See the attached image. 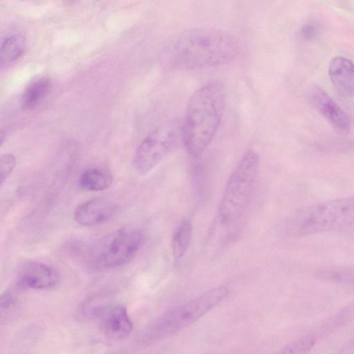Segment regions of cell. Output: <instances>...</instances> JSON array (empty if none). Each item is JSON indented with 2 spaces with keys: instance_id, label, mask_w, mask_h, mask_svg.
<instances>
[{
  "instance_id": "obj_21",
  "label": "cell",
  "mask_w": 354,
  "mask_h": 354,
  "mask_svg": "<svg viewBox=\"0 0 354 354\" xmlns=\"http://www.w3.org/2000/svg\"><path fill=\"white\" fill-rule=\"evenodd\" d=\"M320 30V26L315 21L307 22L301 29V35L305 39H311L317 37Z\"/></svg>"
},
{
  "instance_id": "obj_11",
  "label": "cell",
  "mask_w": 354,
  "mask_h": 354,
  "mask_svg": "<svg viewBox=\"0 0 354 354\" xmlns=\"http://www.w3.org/2000/svg\"><path fill=\"white\" fill-rule=\"evenodd\" d=\"M115 203L103 198H93L82 203L75 209L74 219L84 226H93L110 220L116 213Z\"/></svg>"
},
{
  "instance_id": "obj_2",
  "label": "cell",
  "mask_w": 354,
  "mask_h": 354,
  "mask_svg": "<svg viewBox=\"0 0 354 354\" xmlns=\"http://www.w3.org/2000/svg\"><path fill=\"white\" fill-rule=\"evenodd\" d=\"M226 91L223 82L209 81L192 95L182 122V140L193 157L201 155L214 138L223 118Z\"/></svg>"
},
{
  "instance_id": "obj_20",
  "label": "cell",
  "mask_w": 354,
  "mask_h": 354,
  "mask_svg": "<svg viewBox=\"0 0 354 354\" xmlns=\"http://www.w3.org/2000/svg\"><path fill=\"white\" fill-rule=\"evenodd\" d=\"M17 298L10 290H5L1 295L0 308L1 311H8L16 306Z\"/></svg>"
},
{
  "instance_id": "obj_12",
  "label": "cell",
  "mask_w": 354,
  "mask_h": 354,
  "mask_svg": "<svg viewBox=\"0 0 354 354\" xmlns=\"http://www.w3.org/2000/svg\"><path fill=\"white\" fill-rule=\"evenodd\" d=\"M328 73L330 82L342 95H354V63L350 59L338 56L333 58Z\"/></svg>"
},
{
  "instance_id": "obj_22",
  "label": "cell",
  "mask_w": 354,
  "mask_h": 354,
  "mask_svg": "<svg viewBox=\"0 0 354 354\" xmlns=\"http://www.w3.org/2000/svg\"><path fill=\"white\" fill-rule=\"evenodd\" d=\"M339 354H354V335L342 348Z\"/></svg>"
},
{
  "instance_id": "obj_3",
  "label": "cell",
  "mask_w": 354,
  "mask_h": 354,
  "mask_svg": "<svg viewBox=\"0 0 354 354\" xmlns=\"http://www.w3.org/2000/svg\"><path fill=\"white\" fill-rule=\"evenodd\" d=\"M229 288L218 286L167 310L147 325L139 341L149 344L170 337L195 323L219 305L227 296Z\"/></svg>"
},
{
  "instance_id": "obj_8",
  "label": "cell",
  "mask_w": 354,
  "mask_h": 354,
  "mask_svg": "<svg viewBox=\"0 0 354 354\" xmlns=\"http://www.w3.org/2000/svg\"><path fill=\"white\" fill-rule=\"evenodd\" d=\"M59 274L53 266L39 261L24 264L19 272L17 283L24 288L50 289L59 283Z\"/></svg>"
},
{
  "instance_id": "obj_13",
  "label": "cell",
  "mask_w": 354,
  "mask_h": 354,
  "mask_svg": "<svg viewBox=\"0 0 354 354\" xmlns=\"http://www.w3.org/2000/svg\"><path fill=\"white\" fill-rule=\"evenodd\" d=\"M113 180V176L108 170L100 167H91L80 174L77 184L82 190L97 192L109 188Z\"/></svg>"
},
{
  "instance_id": "obj_15",
  "label": "cell",
  "mask_w": 354,
  "mask_h": 354,
  "mask_svg": "<svg viewBox=\"0 0 354 354\" xmlns=\"http://www.w3.org/2000/svg\"><path fill=\"white\" fill-rule=\"evenodd\" d=\"M193 234L192 222L185 219L175 230L171 239V251L175 261L182 259L188 250Z\"/></svg>"
},
{
  "instance_id": "obj_4",
  "label": "cell",
  "mask_w": 354,
  "mask_h": 354,
  "mask_svg": "<svg viewBox=\"0 0 354 354\" xmlns=\"http://www.w3.org/2000/svg\"><path fill=\"white\" fill-rule=\"evenodd\" d=\"M260 165L259 153L254 149L244 153L225 186L218 210L223 225H230L244 213L252 196Z\"/></svg>"
},
{
  "instance_id": "obj_1",
  "label": "cell",
  "mask_w": 354,
  "mask_h": 354,
  "mask_svg": "<svg viewBox=\"0 0 354 354\" xmlns=\"http://www.w3.org/2000/svg\"><path fill=\"white\" fill-rule=\"evenodd\" d=\"M236 39L215 28L184 31L166 48L164 60L171 69L193 71L221 66L232 61L239 51Z\"/></svg>"
},
{
  "instance_id": "obj_9",
  "label": "cell",
  "mask_w": 354,
  "mask_h": 354,
  "mask_svg": "<svg viewBox=\"0 0 354 354\" xmlns=\"http://www.w3.org/2000/svg\"><path fill=\"white\" fill-rule=\"evenodd\" d=\"M308 100L312 106L340 132H347L351 121L345 111L322 88L315 86L310 88Z\"/></svg>"
},
{
  "instance_id": "obj_19",
  "label": "cell",
  "mask_w": 354,
  "mask_h": 354,
  "mask_svg": "<svg viewBox=\"0 0 354 354\" xmlns=\"http://www.w3.org/2000/svg\"><path fill=\"white\" fill-rule=\"evenodd\" d=\"M16 165L15 156L10 153H3L0 158V184L2 185L5 180L12 172Z\"/></svg>"
},
{
  "instance_id": "obj_17",
  "label": "cell",
  "mask_w": 354,
  "mask_h": 354,
  "mask_svg": "<svg viewBox=\"0 0 354 354\" xmlns=\"http://www.w3.org/2000/svg\"><path fill=\"white\" fill-rule=\"evenodd\" d=\"M316 342V335L308 333L289 343L274 354H309Z\"/></svg>"
},
{
  "instance_id": "obj_6",
  "label": "cell",
  "mask_w": 354,
  "mask_h": 354,
  "mask_svg": "<svg viewBox=\"0 0 354 354\" xmlns=\"http://www.w3.org/2000/svg\"><path fill=\"white\" fill-rule=\"evenodd\" d=\"M144 241L142 232L124 227L103 237L89 252L93 268H115L129 263L136 255Z\"/></svg>"
},
{
  "instance_id": "obj_5",
  "label": "cell",
  "mask_w": 354,
  "mask_h": 354,
  "mask_svg": "<svg viewBox=\"0 0 354 354\" xmlns=\"http://www.w3.org/2000/svg\"><path fill=\"white\" fill-rule=\"evenodd\" d=\"M354 222V196L345 197L299 209L287 223L292 235L306 236L332 230Z\"/></svg>"
},
{
  "instance_id": "obj_18",
  "label": "cell",
  "mask_w": 354,
  "mask_h": 354,
  "mask_svg": "<svg viewBox=\"0 0 354 354\" xmlns=\"http://www.w3.org/2000/svg\"><path fill=\"white\" fill-rule=\"evenodd\" d=\"M112 301L106 295H97L86 299L80 306V313L82 315L97 319L100 314L110 304Z\"/></svg>"
},
{
  "instance_id": "obj_7",
  "label": "cell",
  "mask_w": 354,
  "mask_h": 354,
  "mask_svg": "<svg viewBox=\"0 0 354 354\" xmlns=\"http://www.w3.org/2000/svg\"><path fill=\"white\" fill-rule=\"evenodd\" d=\"M182 139V123L171 120L151 131L137 147L133 165L142 174L153 170Z\"/></svg>"
},
{
  "instance_id": "obj_16",
  "label": "cell",
  "mask_w": 354,
  "mask_h": 354,
  "mask_svg": "<svg viewBox=\"0 0 354 354\" xmlns=\"http://www.w3.org/2000/svg\"><path fill=\"white\" fill-rule=\"evenodd\" d=\"M25 46L26 38L21 34L12 35L5 38L1 46V66H8L18 59L22 55Z\"/></svg>"
},
{
  "instance_id": "obj_14",
  "label": "cell",
  "mask_w": 354,
  "mask_h": 354,
  "mask_svg": "<svg viewBox=\"0 0 354 354\" xmlns=\"http://www.w3.org/2000/svg\"><path fill=\"white\" fill-rule=\"evenodd\" d=\"M52 88L51 80L43 77L31 83L22 96V104L26 109L37 108L46 97Z\"/></svg>"
},
{
  "instance_id": "obj_10",
  "label": "cell",
  "mask_w": 354,
  "mask_h": 354,
  "mask_svg": "<svg viewBox=\"0 0 354 354\" xmlns=\"http://www.w3.org/2000/svg\"><path fill=\"white\" fill-rule=\"evenodd\" d=\"M96 319L101 331L106 337L113 339L127 337L133 327L127 308L120 304H110Z\"/></svg>"
}]
</instances>
